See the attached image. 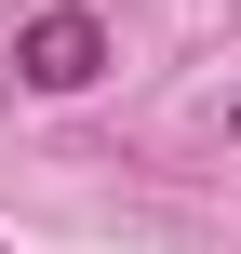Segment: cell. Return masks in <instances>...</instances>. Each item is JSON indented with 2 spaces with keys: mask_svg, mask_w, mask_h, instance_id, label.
Returning <instances> with one entry per match:
<instances>
[{
  "mask_svg": "<svg viewBox=\"0 0 241 254\" xmlns=\"http://www.w3.org/2000/svg\"><path fill=\"white\" fill-rule=\"evenodd\" d=\"M13 80H27V94H94V80H107V13H80V0L27 13V27H13Z\"/></svg>",
  "mask_w": 241,
  "mask_h": 254,
  "instance_id": "obj_1",
  "label": "cell"
},
{
  "mask_svg": "<svg viewBox=\"0 0 241 254\" xmlns=\"http://www.w3.org/2000/svg\"><path fill=\"white\" fill-rule=\"evenodd\" d=\"M228 147H241V94H228Z\"/></svg>",
  "mask_w": 241,
  "mask_h": 254,
  "instance_id": "obj_2",
  "label": "cell"
},
{
  "mask_svg": "<svg viewBox=\"0 0 241 254\" xmlns=\"http://www.w3.org/2000/svg\"><path fill=\"white\" fill-rule=\"evenodd\" d=\"M0 254H13V241H0Z\"/></svg>",
  "mask_w": 241,
  "mask_h": 254,
  "instance_id": "obj_3",
  "label": "cell"
}]
</instances>
